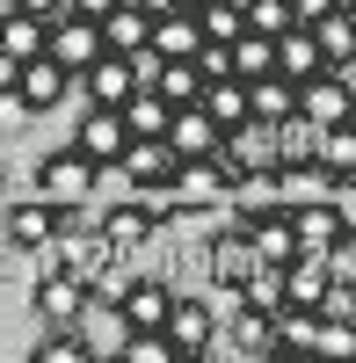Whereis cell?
Returning a JSON list of instances; mask_svg holds the SVG:
<instances>
[{
  "label": "cell",
  "mask_w": 356,
  "mask_h": 363,
  "mask_svg": "<svg viewBox=\"0 0 356 363\" xmlns=\"http://www.w3.org/2000/svg\"><path fill=\"white\" fill-rule=\"evenodd\" d=\"M102 51H109V44H102V22H87V15H58V22H51V58H58V66L87 73Z\"/></svg>",
  "instance_id": "cell-12"
},
{
  "label": "cell",
  "mask_w": 356,
  "mask_h": 363,
  "mask_svg": "<svg viewBox=\"0 0 356 363\" xmlns=\"http://www.w3.org/2000/svg\"><path fill=\"white\" fill-rule=\"evenodd\" d=\"M291 225H299V240H306V255H328L335 240L349 233V225H342V211H335V196H313V203H291Z\"/></svg>",
  "instance_id": "cell-18"
},
{
  "label": "cell",
  "mask_w": 356,
  "mask_h": 363,
  "mask_svg": "<svg viewBox=\"0 0 356 363\" xmlns=\"http://www.w3.org/2000/svg\"><path fill=\"white\" fill-rule=\"evenodd\" d=\"M174 298H182L174 284H160L153 269H138V284L124 291V306H116V320H124V327H167V313H174Z\"/></svg>",
  "instance_id": "cell-14"
},
{
  "label": "cell",
  "mask_w": 356,
  "mask_h": 363,
  "mask_svg": "<svg viewBox=\"0 0 356 363\" xmlns=\"http://www.w3.org/2000/svg\"><path fill=\"white\" fill-rule=\"evenodd\" d=\"M37 356L44 363H87L95 356V335L87 327H37Z\"/></svg>",
  "instance_id": "cell-26"
},
{
  "label": "cell",
  "mask_w": 356,
  "mask_h": 363,
  "mask_svg": "<svg viewBox=\"0 0 356 363\" xmlns=\"http://www.w3.org/2000/svg\"><path fill=\"white\" fill-rule=\"evenodd\" d=\"M73 138H80L87 153H95V160H102V167L116 174V167H124V153H131V138H138V131L124 124V109H102V102H80V124H73Z\"/></svg>",
  "instance_id": "cell-4"
},
{
  "label": "cell",
  "mask_w": 356,
  "mask_h": 363,
  "mask_svg": "<svg viewBox=\"0 0 356 363\" xmlns=\"http://www.w3.org/2000/svg\"><path fill=\"white\" fill-rule=\"evenodd\" d=\"M218 160H226L233 182H240V174H262V167H277V124H269V116H247V124H233L226 145H218Z\"/></svg>",
  "instance_id": "cell-6"
},
{
  "label": "cell",
  "mask_w": 356,
  "mask_h": 363,
  "mask_svg": "<svg viewBox=\"0 0 356 363\" xmlns=\"http://www.w3.org/2000/svg\"><path fill=\"white\" fill-rule=\"evenodd\" d=\"M8 8H29V15H51L58 22V15H73V0H8Z\"/></svg>",
  "instance_id": "cell-33"
},
{
  "label": "cell",
  "mask_w": 356,
  "mask_h": 363,
  "mask_svg": "<svg viewBox=\"0 0 356 363\" xmlns=\"http://www.w3.org/2000/svg\"><path fill=\"white\" fill-rule=\"evenodd\" d=\"M109 8H124V0H73V15H87V22H102Z\"/></svg>",
  "instance_id": "cell-34"
},
{
  "label": "cell",
  "mask_w": 356,
  "mask_h": 363,
  "mask_svg": "<svg viewBox=\"0 0 356 363\" xmlns=\"http://www.w3.org/2000/svg\"><path fill=\"white\" fill-rule=\"evenodd\" d=\"M102 44H109V51H145V44H153V15H145L138 0L109 8V15H102Z\"/></svg>",
  "instance_id": "cell-20"
},
{
  "label": "cell",
  "mask_w": 356,
  "mask_h": 363,
  "mask_svg": "<svg viewBox=\"0 0 356 363\" xmlns=\"http://www.w3.org/2000/svg\"><path fill=\"white\" fill-rule=\"evenodd\" d=\"M277 342L284 349H320V313L313 306H284L277 313Z\"/></svg>",
  "instance_id": "cell-29"
},
{
  "label": "cell",
  "mask_w": 356,
  "mask_h": 363,
  "mask_svg": "<svg viewBox=\"0 0 356 363\" xmlns=\"http://www.w3.org/2000/svg\"><path fill=\"white\" fill-rule=\"evenodd\" d=\"M58 102H73V66H58V58L44 51V58H29V66H22L15 109H29V116H51Z\"/></svg>",
  "instance_id": "cell-8"
},
{
  "label": "cell",
  "mask_w": 356,
  "mask_h": 363,
  "mask_svg": "<svg viewBox=\"0 0 356 363\" xmlns=\"http://www.w3.org/2000/svg\"><path fill=\"white\" fill-rule=\"evenodd\" d=\"M247 22H255V29H269V37H284V29H299V0H255Z\"/></svg>",
  "instance_id": "cell-30"
},
{
  "label": "cell",
  "mask_w": 356,
  "mask_h": 363,
  "mask_svg": "<svg viewBox=\"0 0 356 363\" xmlns=\"http://www.w3.org/2000/svg\"><path fill=\"white\" fill-rule=\"evenodd\" d=\"M313 29H320V44H328L335 66H356V8H328Z\"/></svg>",
  "instance_id": "cell-27"
},
{
  "label": "cell",
  "mask_w": 356,
  "mask_h": 363,
  "mask_svg": "<svg viewBox=\"0 0 356 363\" xmlns=\"http://www.w3.org/2000/svg\"><path fill=\"white\" fill-rule=\"evenodd\" d=\"M124 124H131L138 138H167V124H174V102L160 95V87H138V95L124 102Z\"/></svg>",
  "instance_id": "cell-24"
},
{
  "label": "cell",
  "mask_w": 356,
  "mask_h": 363,
  "mask_svg": "<svg viewBox=\"0 0 356 363\" xmlns=\"http://www.w3.org/2000/svg\"><path fill=\"white\" fill-rule=\"evenodd\" d=\"M226 349L233 356H277V313H262V306H233V291H226Z\"/></svg>",
  "instance_id": "cell-10"
},
{
  "label": "cell",
  "mask_w": 356,
  "mask_h": 363,
  "mask_svg": "<svg viewBox=\"0 0 356 363\" xmlns=\"http://www.w3.org/2000/svg\"><path fill=\"white\" fill-rule=\"evenodd\" d=\"M306 116H313L320 131L356 116V80H349V66H328V73H313V80H306Z\"/></svg>",
  "instance_id": "cell-11"
},
{
  "label": "cell",
  "mask_w": 356,
  "mask_h": 363,
  "mask_svg": "<svg viewBox=\"0 0 356 363\" xmlns=\"http://www.w3.org/2000/svg\"><path fill=\"white\" fill-rule=\"evenodd\" d=\"M102 174H109V167L87 153L80 138H66V145H51V153L37 160V189H44L51 203H95V196H102Z\"/></svg>",
  "instance_id": "cell-1"
},
{
  "label": "cell",
  "mask_w": 356,
  "mask_h": 363,
  "mask_svg": "<svg viewBox=\"0 0 356 363\" xmlns=\"http://www.w3.org/2000/svg\"><path fill=\"white\" fill-rule=\"evenodd\" d=\"M313 356H356V320H320V349Z\"/></svg>",
  "instance_id": "cell-31"
},
{
  "label": "cell",
  "mask_w": 356,
  "mask_h": 363,
  "mask_svg": "<svg viewBox=\"0 0 356 363\" xmlns=\"http://www.w3.org/2000/svg\"><path fill=\"white\" fill-rule=\"evenodd\" d=\"M0 8H8V0H0Z\"/></svg>",
  "instance_id": "cell-37"
},
{
  "label": "cell",
  "mask_w": 356,
  "mask_h": 363,
  "mask_svg": "<svg viewBox=\"0 0 356 363\" xmlns=\"http://www.w3.org/2000/svg\"><path fill=\"white\" fill-rule=\"evenodd\" d=\"M29 306H37V327H80L87 320V284L73 269H44L37 291H29Z\"/></svg>",
  "instance_id": "cell-5"
},
{
  "label": "cell",
  "mask_w": 356,
  "mask_h": 363,
  "mask_svg": "<svg viewBox=\"0 0 356 363\" xmlns=\"http://www.w3.org/2000/svg\"><path fill=\"white\" fill-rule=\"evenodd\" d=\"M153 87H160V95H167L174 109H182V102H204V87H211V73H204V58H167Z\"/></svg>",
  "instance_id": "cell-22"
},
{
  "label": "cell",
  "mask_w": 356,
  "mask_h": 363,
  "mask_svg": "<svg viewBox=\"0 0 356 363\" xmlns=\"http://www.w3.org/2000/svg\"><path fill=\"white\" fill-rule=\"evenodd\" d=\"M320 167H328L335 182H342V174H356V116H349V124H328V131H320Z\"/></svg>",
  "instance_id": "cell-28"
},
{
  "label": "cell",
  "mask_w": 356,
  "mask_h": 363,
  "mask_svg": "<svg viewBox=\"0 0 356 363\" xmlns=\"http://www.w3.org/2000/svg\"><path fill=\"white\" fill-rule=\"evenodd\" d=\"M167 138H174V153H182V160H211L218 145H226V124H218L204 102H182V109H174V124H167Z\"/></svg>",
  "instance_id": "cell-13"
},
{
  "label": "cell",
  "mask_w": 356,
  "mask_h": 363,
  "mask_svg": "<svg viewBox=\"0 0 356 363\" xmlns=\"http://www.w3.org/2000/svg\"><path fill=\"white\" fill-rule=\"evenodd\" d=\"M255 247H262V262L291 269V262L306 255V240H299V225H291V211H277V218H262V225H255Z\"/></svg>",
  "instance_id": "cell-23"
},
{
  "label": "cell",
  "mask_w": 356,
  "mask_h": 363,
  "mask_svg": "<svg viewBox=\"0 0 356 363\" xmlns=\"http://www.w3.org/2000/svg\"><path fill=\"white\" fill-rule=\"evenodd\" d=\"M174 167H182V153H174V138H131V153H124V174L131 189H145V182H174Z\"/></svg>",
  "instance_id": "cell-16"
},
{
  "label": "cell",
  "mask_w": 356,
  "mask_h": 363,
  "mask_svg": "<svg viewBox=\"0 0 356 363\" xmlns=\"http://www.w3.org/2000/svg\"><path fill=\"white\" fill-rule=\"evenodd\" d=\"M204 109H211L218 124L233 131V124H247V116H255V87H247L240 73H226V80H211V87H204Z\"/></svg>",
  "instance_id": "cell-21"
},
{
  "label": "cell",
  "mask_w": 356,
  "mask_h": 363,
  "mask_svg": "<svg viewBox=\"0 0 356 363\" xmlns=\"http://www.w3.org/2000/svg\"><path fill=\"white\" fill-rule=\"evenodd\" d=\"M328 66H335V58H328V44H320L313 22H299V29H284V37H277V73L313 80V73H328Z\"/></svg>",
  "instance_id": "cell-15"
},
{
  "label": "cell",
  "mask_w": 356,
  "mask_h": 363,
  "mask_svg": "<svg viewBox=\"0 0 356 363\" xmlns=\"http://www.w3.org/2000/svg\"><path fill=\"white\" fill-rule=\"evenodd\" d=\"M335 8H356V0H335Z\"/></svg>",
  "instance_id": "cell-36"
},
{
  "label": "cell",
  "mask_w": 356,
  "mask_h": 363,
  "mask_svg": "<svg viewBox=\"0 0 356 363\" xmlns=\"http://www.w3.org/2000/svg\"><path fill=\"white\" fill-rule=\"evenodd\" d=\"M233 73H240V80H269L277 73V37H269V29L247 22V37L233 44Z\"/></svg>",
  "instance_id": "cell-25"
},
{
  "label": "cell",
  "mask_w": 356,
  "mask_h": 363,
  "mask_svg": "<svg viewBox=\"0 0 356 363\" xmlns=\"http://www.w3.org/2000/svg\"><path fill=\"white\" fill-rule=\"evenodd\" d=\"M0 51H15L22 66L51 51V15H29V8H0Z\"/></svg>",
  "instance_id": "cell-17"
},
{
  "label": "cell",
  "mask_w": 356,
  "mask_h": 363,
  "mask_svg": "<svg viewBox=\"0 0 356 363\" xmlns=\"http://www.w3.org/2000/svg\"><path fill=\"white\" fill-rule=\"evenodd\" d=\"M138 8H145V15H174V8H182V0H138Z\"/></svg>",
  "instance_id": "cell-35"
},
{
  "label": "cell",
  "mask_w": 356,
  "mask_h": 363,
  "mask_svg": "<svg viewBox=\"0 0 356 363\" xmlns=\"http://www.w3.org/2000/svg\"><path fill=\"white\" fill-rule=\"evenodd\" d=\"M15 87H22V58L0 51V102H15Z\"/></svg>",
  "instance_id": "cell-32"
},
{
  "label": "cell",
  "mask_w": 356,
  "mask_h": 363,
  "mask_svg": "<svg viewBox=\"0 0 356 363\" xmlns=\"http://www.w3.org/2000/svg\"><path fill=\"white\" fill-rule=\"evenodd\" d=\"M153 211H145V196L131 189V196H116V203H102V240H109V247L116 255H145V247H153Z\"/></svg>",
  "instance_id": "cell-9"
},
{
  "label": "cell",
  "mask_w": 356,
  "mask_h": 363,
  "mask_svg": "<svg viewBox=\"0 0 356 363\" xmlns=\"http://www.w3.org/2000/svg\"><path fill=\"white\" fill-rule=\"evenodd\" d=\"M0 233H8V247L15 255H44L51 240H58V203L37 189V196H15L8 211H0Z\"/></svg>",
  "instance_id": "cell-3"
},
{
  "label": "cell",
  "mask_w": 356,
  "mask_h": 363,
  "mask_svg": "<svg viewBox=\"0 0 356 363\" xmlns=\"http://www.w3.org/2000/svg\"><path fill=\"white\" fill-rule=\"evenodd\" d=\"M167 335L182 342V356H211V349H226V313H211V298H174Z\"/></svg>",
  "instance_id": "cell-7"
},
{
  "label": "cell",
  "mask_w": 356,
  "mask_h": 363,
  "mask_svg": "<svg viewBox=\"0 0 356 363\" xmlns=\"http://www.w3.org/2000/svg\"><path fill=\"white\" fill-rule=\"evenodd\" d=\"M153 51H160V58H196V51H204V15H196V8L153 15Z\"/></svg>",
  "instance_id": "cell-19"
},
{
  "label": "cell",
  "mask_w": 356,
  "mask_h": 363,
  "mask_svg": "<svg viewBox=\"0 0 356 363\" xmlns=\"http://www.w3.org/2000/svg\"><path fill=\"white\" fill-rule=\"evenodd\" d=\"M138 95V66L131 51H102L87 73H73V102H102V109H124Z\"/></svg>",
  "instance_id": "cell-2"
}]
</instances>
